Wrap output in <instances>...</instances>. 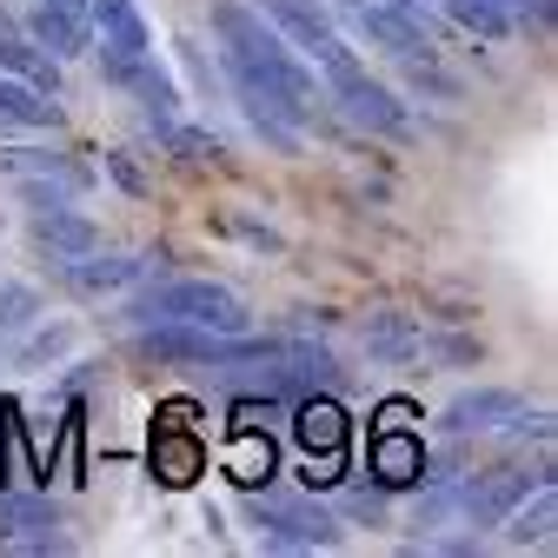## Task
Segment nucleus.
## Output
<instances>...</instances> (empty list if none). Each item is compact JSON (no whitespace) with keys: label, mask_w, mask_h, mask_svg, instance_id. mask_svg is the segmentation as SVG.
Returning <instances> with one entry per match:
<instances>
[{"label":"nucleus","mask_w":558,"mask_h":558,"mask_svg":"<svg viewBox=\"0 0 558 558\" xmlns=\"http://www.w3.org/2000/svg\"><path fill=\"white\" fill-rule=\"evenodd\" d=\"M126 326H199V332H246L253 313L233 287L220 279H160V287H140L120 306Z\"/></svg>","instance_id":"f257e3e1"},{"label":"nucleus","mask_w":558,"mask_h":558,"mask_svg":"<svg viewBox=\"0 0 558 558\" xmlns=\"http://www.w3.org/2000/svg\"><path fill=\"white\" fill-rule=\"evenodd\" d=\"M246 525L272 545H293V551H332L345 538L339 512H326L306 493H272V485H253L246 493Z\"/></svg>","instance_id":"f03ea898"},{"label":"nucleus","mask_w":558,"mask_h":558,"mask_svg":"<svg viewBox=\"0 0 558 558\" xmlns=\"http://www.w3.org/2000/svg\"><path fill=\"white\" fill-rule=\"evenodd\" d=\"M253 8L279 27V40H287L293 53H306L319 66V81L345 74V66H360V53L339 40V27L326 21V0H253Z\"/></svg>","instance_id":"7ed1b4c3"},{"label":"nucleus","mask_w":558,"mask_h":558,"mask_svg":"<svg viewBox=\"0 0 558 558\" xmlns=\"http://www.w3.org/2000/svg\"><path fill=\"white\" fill-rule=\"evenodd\" d=\"M326 107H332L339 120H353L360 133H379V140H412V107H405L386 81H373V74H366V60L326 81Z\"/></svg>","instance_id":"20e7f679"},{"label":"nucleus","mask_w":558,"mask_h":558,"mask_svg":"<svg viewBox=\"0 0 558 558\" xmlns=\"http://www.w3.org/2000/svg\"><path fill=\"white\" fill-rule=\"evenodd\" d=\"M87 53L100 60V81L107 87H120L126 74H133V60H147L154 53V27H147V14L133 8V0H94L87 8Z\"/></svg>","instance_id":"39448f33"},{"label":"nucleus","mask_w":558,"mask_h":558,"mask_svg":"<svg viewBox=\"0 0 558 558\" xmlns=\"http://www.w3.org/2000/svg\"><path fill=\"white\" fill-rule=\"evenodd\" d=\"M538 478H551V459H538L532 472L525 465H485V472H459V506H465V525L472 532H499V519L532 493Z\"/></svg>","instance_id":"423d86ee"},{"label":"nucleus","mask_w":558,"mask_h":558,"mask_svg":"<svg viewBox=\"0 0 558 558\" xmlns=\"http://www.w3.org/2000/svg\"><path fill=\"white\" fill-rule=\"evenodd\" d=\"M353 34L366 47L392 53V60H426V53H439L433 47V27L418 21L405 0H366V8H353Z\"/></svg>","instance_id":"0eeeda50"},{"label":"nucleus","mask_w":558,"mask_h":558,"mask_svg":"<svg viewBox=\"0 0 558 558\" xmlns=\"http://www.w3.org/2000/svg\"><path fill=\"white\" fill-rule=\"evenodd\" d=\"M27 233H34V246H40L53 266H74V259H87V253L100 246V227L81 214L74 199H60V206H40V214L27 220Z\"/></svg>","instance_id":"6e6552de"},{"label":"nucleus","mask_w":558,"mask_h":558,"mask_svg":"<svg viewBox=\"0 0 558 558\" xmlns=\"http://www.w3.org/2000/svg\"><path fill=\"white\" fill-rule=\"evenodd\" d=\"M293 439H300V452H319V478H339V465H345V412L319 392H306V399H293Z\"/></svg>","instance_id":"1a4fd4ad"},{"label":"nucleus","mask_w":558,"mask_h":558,"mask_svg":"<svg viewBox=\"0 0 558 558\" xmlns=\"http://www.w3.org/2000/svg\"><path fill=\"white\" fill-rule=\"evenodd\" d=\"M0 173H8V180H47V186H66L74 199L94 186V167L74 160L66 147H0Z\"/></svg>","instance_id":"9d476101"},{"label":"nucleus","mask_w":558,"mask_h":558,"mask_svg":"<svg viewBox=\"0 0 558 558\" xmlns=\"http://www.w3.org/2000/svg\"><path fill=\"white\" fill-rule=\"evenodd\" d=\"M0 74H14V81H27L34 94H47V100H60L66 94V81H60V60L34 40V34H21L8 14H0Z\"/></svg>","instance_id":"9b49d317"},{"label":"nucleus","mask_w":558,"mask_h":558,"mask_svg":"<svg viewBox=\"0 0 558 558\" xmlns=\"http://www.w3.org/2000/svg\"><path fill=\"white\" fill-rule=\"evenodd\" d=\"M0 545H14V551H66L60 512H53L47 499H14V493H0Z\"/></svg>","instance_id":"f8f14e48"},{"label":"nucleus","mask_w":558,"mask_h":558,"mask_svg":"<svg viewBox=\"0 0 558 558\" xmlns=\"http://www.w3.org/2000/svg\"><path fill=\"white\" fill-rule=\"evenodd\" d=\"M512 412H525V399H519L512 386H472V392H459V399L439 412V426H446L452 439H465V433H499Z\"/></svg>","instance_id":"ddd939ff"},{"label":"nucleus","mask_w":558,"mask_h":558,"mask_svg":"<svg viewBox=\"0 0 558 558\" xmlns=\"http://www.w3.org/2000/svg\"><path fill=\"white\" fill-rule=\"evenodd\" d=\"M433 465H426V439L418 433H399L386 418V433L373 439V485H386V493H405V485H418Z\"/></svg>","instance_id":"4468645a"},{"label":"nucleus","mask_w":558,"mask_h":558,"mask_svg":"<svg viewBox=\"0 0 558 558\" xmlns=\"http://www.w3.org/2000/svg\"><path fill=\"white\" fill-rule=\"evenodd\" d=\"M360 339H366V353L373 360H386V366H412V360H426V326H418L412 313H366V326H360Z\"/></svg>","instance_id":"2eb2a0df"},{"label":"nucleus","mask_w":558,"mask_h":558,"mask_svg":"<svg viewBox=\"0 0 558 558\" xmlns=\"http://www.w3.org/2000/svg\"><path fill=\"white\" fill-rule=\"evenodd\" d=\"M499 532H506V545H532V551H545V545H551V532H558V485H551V478H538L532 493L499 519Z\"/></svg>","instance_id":"dca6fc26"},{"label":"nucleus","mask_w":558,"mask_h":558,"mask_svg":"<svg viewBox=\"0 0 558 558\" xmlns=\"http://www.w3.org/2000/svg\"><path fill=\"white\" fill-rule=\"evenodd\" d=\"M147 272H154V253H100V246L66 266V279H74L81 293H120V287H133V279H147Z\"/></svg>","instance_id":"f3484780"},{"label":"nucleus","mask_w":558,"mask_h":558,"mask_svg":"<svg viewBox=\"0 0 558 558\" xmlns=\"http://www.w3.org/2000/svg\"><path fill=\"white\" fill-rule=\"evenodd\" d=\"M154 472H160L167 485H193V478L206 472V446H199L186 426H173V412H167V426L154 433Z\"/></svg>","instance_id":"a211bd4d"},{"label":"nucleus","mask_w":558,"mask_h":558,"mask_svg":"<svg viewBox=\"0 0 558 558\" xmlns=\"http://www.w3.org/2000/svg\"><path fill=\"white\" fill-rule=\"evenodd\" d=\"M120 94H133L140 113H180V81L167 74L154 53H147V60H133V74L120 81Z\"/></svg>","instance_id":"6ab92c4d"},{"label":"nucleus","mask_w":558,"mask_h":558,"mask_svg":"<svg viewBox=\"0 0 558 558\" xmlns=\"http://www.w3.org/2000/svg\"><path fill=\"white\" fill-rule=\"evenodd\" d=\"M27 34L53 53V60H74V53H87V27L81 21H66V14H53L47 0H34L27 8Z\"/></svg>","instance_id":"aec40b11"},{"label":"nucleus","mask_w":558,"mask_h":558,"mask_svg":"<svg viewBox=\"0 0 558 558\" xmlns=\"http://www.w3.org/2000/svg\"><path fill=\"white\" fill-rule=\"evenodd\" d=\"M147 133L160 140L167 154H180V160H220V140L206 133V126H186V120H173V113H147Z\"/></svg>","instance_id":"412c9836"},{"label":"nucleus","mask_w":558,"mask_h":558,"mask_svg":"<svg viewBox=\"0 0 558 558\" xmlns=\"http://www.w3.org/2000/svg\"><path fill=\"white\" fill-rule=\"evenodd\" d=\"M66 345H74V326H66V319L27 332V345L14 353V373H47V366H60V360H66Z\"/></svg>","instance_id":"4be33fe9"},{"label":"nucleus","mask_w":558,"mask_h":558,"mask_svg":"<svg viewBox=\"0 0 558 558\" xmlns=\"http://www.w3.org/2000/svg\"><path fill=\"white\" fill-rule=\"evenodd\" d=\"M47 313V300L27 287V279H0V339H14V332H27L34 319Z\"/></svg>","instance_id":"5701e85b"},{"label":"nucleus","mask_w":558,"mask_h":558,"mask_svg":"<svg viewBox=\"0 0 558 558\" xmlns=\"http://www.w3.org/2000/svg\"><path fill=\"white\" fill-rule=\"evenodd\" d=\"M345 525H366V532L392 525V506H386V485H353V493H345Z\"/></svg>","instance_id":"b1692460"},{"label":"nucleus","mask_w":558,"mask_h":558,"mask_svg":"<svg viewBox=\"0 0 558 558\" xmlns=\"http://www.w3.org/2000/svg\"><path fill=\"white\" fill-rule=\"evenodd\" d=\"M107 180H113L126 199H154V173L133 160V147H113V154H107Z\"/></svg>","instance_id":"393cba45"},{"label":"nucleus","mask_w":558,"mask_h":558,"mask_svg":"<svg viewBox=\"0 0 558 558\" xmlns=\"http://www.w3.org/2000/svg\"><path fill=\"white\" fill-rule=\"evenodd\" d=\"M173 47H180V66H186V81H193L199 94H214V87H220V66L206 60V47H193V40H173Z\"/></svg>","instance_id":"a878e982"},{"label":"nucleus","mask_w":558,"mask_h":558,"mask_svg":"<svg viewBox=\"0 0 558 558\" xmlns=\"http://www.w3.org/2000/svg\"><path fill=\"white\" fill-rule=\"evenodd\" d=\"M227 227H233V233H240V240H246V246H259V253H279V246H287V240H279V233H272V227H266V220H246V214H233V220H227Z\"/></svg>","instance_id":"bb28decb"},{"label":"nucleus","mask_w":558,"mask_h":558,"mask_svg":"<svg viewBox=\"0 0 558 558\" xmlns=\"http://www.w3.org/2000/svg\"><path fill=\"white\" fill-rule=\"evenodd\" d=\"M326 8H339V14H353V8H366V0H326Z\"/></svg>","instance_id":"cd10ccee"},{"label":"nucleus","mask_w":558,"mask_h":558,"mask_svg":"<svg viewBox=\"0 0 558 558\" xmlns=\"http://www.w3.org/2000/svg\"><path fill=\"white\" fill-rule=\"evenodd\" d=\"M499 8H506V14H512V8H519V0H499Z\"/></svg>","instance_id":"c85d7f7f"}]
</instances>
